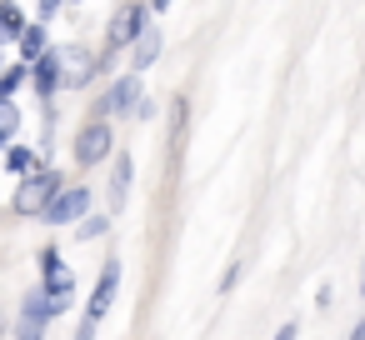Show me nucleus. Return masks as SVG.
Segmentation results:
<instances>
[{"mask_svg": "<svg viewBox=\"0 0 365 340\" xmlns=\"http://www.w3.org/2000/svg\"><path fill=\"white\" fill-rule=\"evenodd\" d=\"M115 295H120V255H110V260L101 265V280H96V290H91L86 310H81V330H76V340H96V335H101V320L110 315Z\"/></svg>", "mask_w": 365, "mask_h": 340, "instance_id": "obj_1", "label": "nucleus"}, {"mask_svg": "<svg viewBox=\"0 0 365 340\" xmlns=\"http://www.w3.org/2000/svg\"><path fill=\"white\" fill-rule=\"evenodd\" d=\"M41 295H46V305H51V320L76 305V275L66 270V260H61L56 245L41 250Z\"/></svg>", "mask_w": 365, "mask_h": 340, "instance_id": "obj_2", "label": "nucleus"}, {"mask_svg": "<svg viewBox=\"0 0 365 340\" xmlns=\"http://www.w3.org/2000/svg\"><path fill=\"white\" fill-rule=\"evenodd\" d=\"M56 190H66L56 170H31V175L16 185V195H11V210L26 215V220H31V215H46V205L56 200Z\"/></svg>", "mask_w": 365, "mask_h": 340, "instance_id": "obj_3", "label": "nucleus"}, {"mask_svg": "<svg viewBox=\"0 0 365 340\" xmlns=\"http://www.w3.org/2000/svg\"><path fill=\"white\" fill-rule=\"evenodd\" d=\"M56 61H61V91H86L96 81V71H101V61L91 51H81V46H61Z\"/></svg>", "mask_w": 365, "mask_h": 340, "instance_id": "obj_4", "label": "nucleus"}, {"mask_svg": "<svg viewBox=\"0 0 365 340\" xmlns=\"http://www.w3.org/2000/svg\"><path fill=\"white\" fill-rule=\"evenodd\" d=\"M150 26V11L140 6V0H130V6H120L115 16H110V31H106V51H125L140 31Z\"/></svg>", "mask_w": 365, "mask_h": 340, "instance_id": "obj_5", "label": "nucleus"}, {"mask_svg": "<svg viewBox=\"0 0 365 340\" xmlns=\"http://www.w3.org/2000/svg\"><path fill=\"white\" fill-rule=\"evenodd\" d=\"M110 150H115V135H110L106 120H91V125L76 135V160H81V165H101Z\"/></svg>", "mask_w": 365, "mask_h": 340, "instance_id": "obj_6", "label": "nucleus"}, {"mask_svg": "<svg viewBox=\"0 0 365 340\" xmlns=\"http://www.w3.org/2000/svg\"><path fill=\"white\" fill-rule=\"evenodd\" d=\"M46 325H51V305L41 290H31L21 300V315H16V340H46Z\"/></svg>", "mask_w": 365, "mask_h": 340, "instance_id": "obj_7", "label": "nucleus"}, {"mask_svg": "<svg viewBox=\"0 0 365 340\" xmlns=\"http://www.w3.org/2000/svg\"><path fill=\"white\" fill-rule=\"evenodd\" d=\"M81 215H91V190H86V185L56 190V200L46 205V220H51V225H71V220H81Z\"/></svg>", "mask_w": 365, "mask_h": 340, "instance_id": "obj_8", "label": "nucleus"}, {"mask_svg": "<svg viewBox=\"0 0 365 340\" xmlns=\"http://www.w3.org/2000/svg\"><path fill=\"white\" fill-rule=\"evenodd\" d=\"M31 81H36V96L51 105V96L61 91V61H56V46H46V51L31 61Z\"/></svg>", "mask_w": 365, "mask_h": 340, "instance_id": "obj_9", "label": "nucleus"}, {"mask_svg": "<svg viewBox=\"0 0 365 340\" xmlns=\"http://www.w3.org/2000/svg\"><path fill=\"white\" fill-rule=\"evenodd\" d=\"M130 180H135V160H130V150H120L110 165V215H120L130 205Z\"/></svg>", "mask_w": 365, "mask_h": 340, "instance_id": "obj_10", "label": "nucleus"}, {"mask_svg": "<svg viewBox=\"0 0 365 340\" xmlns=\"http://www.w3.org/2000/svg\"><path fill=\"white\" fill-rule=\"evenodd\" d=\"M135 105H140V76H120L115 86H110V96H106V115H135Z\"/></svg>", "mask_w": 365, "mask_h": 340, "instance_id": "obj_11", "label": "nucleus"}, {"mask_svg": "<svg viewBox=\"0 0 365 340\" xmlns=\"http://www.w3.org/2000/svg\"><path fill=\"white\" fill-rule=\"evenodd\" d=\"M155 56H160V31H155V26H145V31L130 41V76L150 71V66H155Z\"/></svg>", "mask_w": 365, "mask_h": 340, "instance_id": "obj_12", "label": "nucleus"}, {"mask_svg": "<svg viewBox=\"0 0 365 340\" xmlns=\"http://www.w3.org/2000/svg\"><path fill=\"white\" fill-rule=\"evenodd\" d=\"M16 46H21V61L31 66V61H36V56H41L46 46H51V41H46V26H41V21H31V26H26V31L16 36Z\"/></svg>", "mask_w": 365, "mask_h": 340, "instance_id": "obj_13", "label": "nucleus"}, {"mask_svg": "<svg viewBox=\"0 0 365 340\" xmlns=\"http://www.w3.org/2000/svg\"><path fill=\"white\" fill-rule=\"evenodd\" d=\"M26 26H31V16L21 6H11V0H0V41H16Z\"/></svg>", "mask_w": 365, "mask_h": 340, "instance_id": "obj_14", "label": "nucleus"}, {"mask_svg": "<svg viewBox=\"0 0 365 340\" xmlns=\"http://www.w3.org/2000/svg\"><path fill=\"white\" fill-rule=\"evenodd\" d=\"M31 81V66L26 61H16L11 71H0V101H16V91Z\"/></svg>", "mask_w": 365, "mask_h": 340, "instance_id": "obj_15", "label": "nucleus"}, {"mask_svg": "<svg viewBox=\"0 0 365 340\" xmlns=\"http://www.w3.org/2000/svg\"><path fill=\"white\" fill-rule=\"evenodd\" d=\"M6 170H16V175H31V170H41V165H36V150H26V145H11V150H6Z\"/></svg>", "mask_w": 365, "mask_h": 340, "instance_id": "obj_16", "label": "nucleus"}, {"mask_svg": "<svg viewBox=\"0 0 365 340\" xmlns=\"http://www.w3.org/2000/svg\"><path fill=\"white\" fill-rule=\"evenodd\" d=\"M16 130H21V110H16V101H0V145L16 140Z\"/></svg>", "mask_w": 365, "mask_h": 340, "instance_id": "obj_17", "label": "nucleus"}, {"mask_svg": "<svg viewBox=\"0 0 365 340\" xmlns=\"http://www.w3.org/2000/svg\"><path fill=\"white\" fill-rule=\"evenodd\" d=\"M110 230V220L106 215H81V225H76V240H101Z\"/></svg>", "mask_w": 365, "mask_h": 340, "instance_id": "obj_18", "label": "nucleus"}, {"mask_svg": "<svg viewBox=\"0 0 365 340\" xmlns=\"http://www.w3.org/2000/svg\"><path fill=\"white\" fill-rule=\"evenodd\" d=\"M36 11H41V21H51V16L61 11V0H36Z\"/></svg>", "mask_w": 365, "mask_h": 340, "instance_id": "obj_19", "label": "nucleus"}, {"mask_svg": "<svg viewBox=\"0 0 365 340\" xmlns=\"http://www.w3.org/2000/svg\"><path fill=\"white\" fill-rule=\"evenodd\" d=\"M295 335H300V325H295V320H285V325L275 330V340H295Z\"/></svg>", "mask_w": 365, "mask_h": 340, "instance_id": "obj_20", "label": "nucleus"}, {"mask_svg": "<svg viewBox=\"0 0 365 340\" xmlns=\"http://www.w3.org/2000/svg\"><path fill=\"white\" fill-rule=\"evenodd\" d=\"M145 11H150V16H160V11H170V0H145Z\"/></svg>", "mask_w": 365, "mask_h": 340, "instance_id": "obj_21", "label": "nucleus"}, {"mask_svg": "<svg viewBox=\"0 0 365 340\" xmlns=\"http://www.w3.org/2000/svg\"><path fill=\"white\" fill-rule=\"evenodd\" d=\"M350 340H365V315L355 320V330H350Z\"/></svg>", "mask_w": 365, "mask_h": 340, "instance_id": "obj_22", "label": "nucleus"}, {"mask_svg": "<svg viewBox=\"0 0 365 340\" xmlns=\"http://www.w3.org/2000/svg\"><path fill=\"white\" fill-rule=\"evenodd\" d=\"M360 295H365V270H360Z\"/></svg>", "mask_w": 365, "mask_h": 340, "instance_id": "obj_23", "label": "nucleus"}, {"mask_svg": "<svg viewBox=\"0 0 365 340\" xmlns=\"http://www.w3.org/2000/svg\"><path fill=\"white\" fill-rule=\"evenodd\" d=\"M0 71H6V66H0Z\"/></svg>", "mask_w": 365, "mask_h": 340, "instance_id": "obj_24", "label": "nucleus"}]
</instances>
